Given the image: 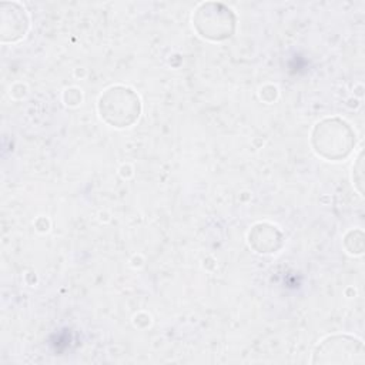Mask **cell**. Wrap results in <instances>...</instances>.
<instances>
[{
  "mask_svg": "<svg viewBox=\"0 0 365 365\" xmlns=\"http://www.w3.org/2000/svg\"><path fill=\"white\" fill-rule=\"evenodd\" d=\"M314 364L317 362H336V364H352L364 362V348L361 341L345 336L335 335L324 339L314 352Z\"/></svg>",
  "mask_w": 365,
  "mask_h": 365,
  "instance_id": "1",
  "label": "cell"
}]
</instances>
